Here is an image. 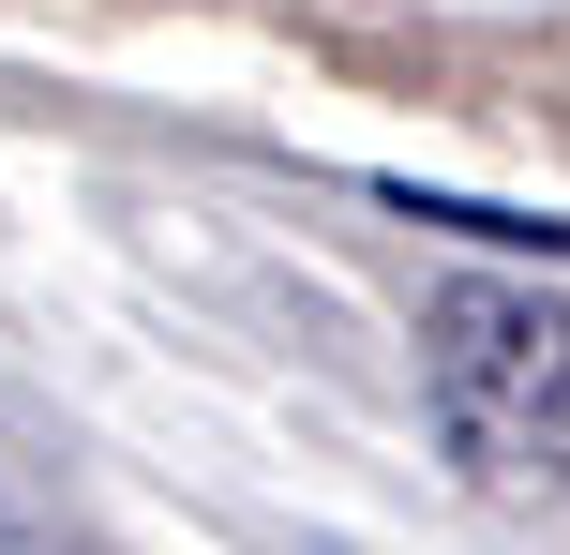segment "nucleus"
Wrapping results in <instances>:
<instances>
[{
  "label": "nucleus",
  "mask_w": 570,
  "mask_h": 555,
  "mask_svg": "<svg viewBox=\"0 0 570 555\" xmlns=\"http://www.w3.org/2000/svg\"><path fill=\"white\" fill-rule=\"evenodd\" d=\"M421 390L465 480L570 511V300L511 270H451L421 300Z\"/></svg>",
  "instance_id": "1"
},
{
  "label": "nucleus",
  "mask_w": 570,
  "mask_h": 555,
  "mask_svg": "<svg viewBox=\"0 0 570 555\" xmlns=\"http://www.w3.org/2000/svg\"><path fill=\"white\" fill-rule=\"evenodd\" d=\"M0 466H16V436H0Z\"/></svg>",
  "instance_id": "2"
}]
</instances>
